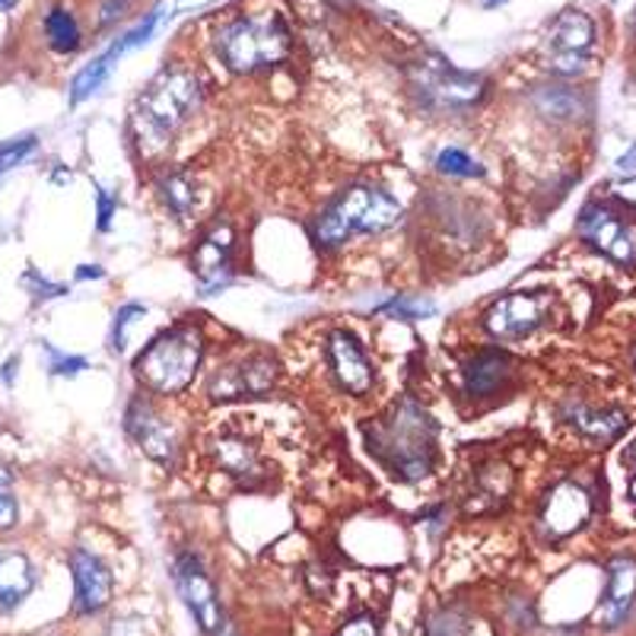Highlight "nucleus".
<instances>
[{"mask_svg":"<svg viewBox=\"0 0 636 636\" xmlns=\"http://www.w3.org/2000/svg\"><path fill=\"white\" fill-rule=\"evenodd\" d=\"M204 89L195 70L166 67L160 77L138 96L134 106V138L144 156H160L173 146L175 134L188 124V118L201 109Z\"/></svg>","mask_w":636,"mask_h":636,"instance_id":"f257e3e1","label":"nucleus"},{"mask_svg":"<svg viewBox=\"0 0 636 636\" xmlns=\"http://www.w3.org/2000/svg\"><path fill=\"white\" fill-rule=\"evenodd\" d=\"M370 452L402 481H424L434 471L436 424L417 402H398L385 420L366 427Z\"/></svg>","mask_w":636,"mask_h":636,"instance_id":"f03ea898","label":"nucleus"},{"mask_svg":"<svg viewBox=\"0 0 636 636\" xmlns=\"http://www.w3.org/2000/svg\"><path fill=\"white\" fill-rule=\"evenodd\" d=\"M217 58L230 67L232 74H261L284 64L293 52V35L287 20L274 10L239 13L227 20L217 35Z\"/></svg>","mask_w":636,"mask_h":636,"instance_id":"7ed1b4c3","label":"nucleus"},{"mask_svg":"<svg viewBox=\"0 0 636 636\" xmlns=\"http://www.w3.org/2000/svg\"><path fill=\"white\" fill-rule=\"evenodd\" d=\"M398 217H402V204L392 195L370 185H353L321 210V217L316 220V242L325 249H338L350 235H373L395 227Z\"/></svg>","mask_w":636,"mask_h":636,"instance_id":"20e7f679","label":"nucleus"},{"mask_svg":"<svg viewBox=\"0 0 636 636\" xmlns=\"http://www.w3.org/2000/svg\"><path fill=\"white\" fill-rule=\"evenodd\" d=\"M204 335L198 325L185 321L173 325L160 338L150 341V348L138 357L134 370L150 392L156 395H178L191 385V379L201 366Z\"/></svg>","mask_w":636,"mask_h":636,"instance_id":"39448f33","label":"nucleus"},{"mask_svg":"<svg viewBox=\"0 0 636 636\" xmlns=\"http://www.w3.org/2000/svg\"><path fill=\"white\" fill-rule=\"evenodd\" d=\"M410 87L424 99L427 109L436 112H462L484 99L487 84L474 74H464L446 58L430 55L410 70Z\"/></svg>","mask_w":636,"mask_h":636,"instance_id":"423d86ee","label":"nucleus"},{"mask_svg":"<svg viewBox=\"0 0 636 636\" xmlns=\"http://www.w3.org/2000/svg\"><path fill=\"white\" fill-rule=\"evenodd\" d=\"M595 45V23L582 10H563L545 35V58L560 77H577L589 67V52Z\"/></svg>","mask_w":636,"mask_h":636,"instance_id":"0eeeda50","label":"nucleus"},{"mask_svg":"<svg viewBox=\"0 0 636 636\" xmlns=\"http://www.w3.org/2000/svg\"><path fill=\"white\" fill-rule=\"evenodd\" d=\"M550 306H553L550 293L516 289V293H506L503 299H496L487 309L484 328L496 341H522L548 321Z\"/></svg>","mask_w":636,"mask_h":636,"instance_id":"6e6552de","label":"nucleus"},{"mask_svg":"<svg viewBox=\"0 0 636 636\" xmlns=\"http://www.w3.org/2000/svg\"><path fill=\"white\" fill-rule=\"evenodd\" d=\"M277 382V363L271 353H249L232 363H223L213 370L207 382V395L217 402H232V398H259L271 392Z\"/></svg>","mask_w":636,"mask_h":636,"instance_id":"1a4fd4ad","label":"nucleus"},{"mask_svg":"<svg viewBox=\"0 0 636 636\" xmlns=\"http://www.w3.org/2000/svg\"><path fill=\"white\" fill-rule=\"evenodd\" d=\"M579 232L589 245H595L611 261L636 264V230L630 223H624L614 210H607L602 204L582 207Z\"/></svg>","mask_w":636,"mask_h":636,"instance_id":"9d476101","label":"nucleus"},{"mask_svg":"<svg viewBox=\"0 0 636 636\" xmlns=\"http://www.w3.org/2000/svg\"><path fill=\"white\" fill-rule=\"evenodd\" d=\"M175 585L185 599V605L191 611V617L198 621L204 634H217L220 624H223V614H220V599H217V589L210 577L204 573L201 560L195 553H178L175 560Z\"/></svg>","mask_w":636,"mask_h":636,"instance_id":"9b49d317","label":"nucleus"},{"mask_svg":"<svg viewBox=\"0 0 636 636\" xmlns=\"http://www.w3.org/2000/svg\"><path fill=\"white\" fill-rule=\"evenodd\" d=\"M124 427L128 434L134 436V442L144 449L153 462L160 464H175L178 456V442H175L173 424L156 410V405L150 398H134L128 407V417H124Z\"/></svg>","mask_w":636,"mask_h":636,"instance_id":"f8f14e48","label":"nucleus"},{"mask_svg":"<svg viewBox=\"0 0 636 636\" xmlns=\"http://www.w3.org/2000/svg\"><path fill=\"white\" fill-rule=\"evenodd\" d=\"M325 353H328V366L338 379V385L350 392V395H366L373 388V363L366 357L363 344L350 335V331H331L328 335V344H325Z\"/></svg>","mask_w":636,"mask_h":636,"instance_id":"ddd939ff","label":"nucleus"},{"mask_svg":"<svg viewBox=\"0 0 636 636\" xmlns=\"http://www.w3.org/2000/svg\"><path fill=\"white\" fill-rule=\"evenodd\" d=\"M589 513H592L589 491L577 481H560L541 506V528L548 538H567L589 522Z\"/></svg>","mask_w":636,"mask_h":636,"instance_id":"4468645a","label":"nucleus"},{"mask_svg":"<svg viewBox=\"0 0 636 636\" xmlns=\"http://www.w3.org/2000/svg\"><path fill=\"white\" fill-rule=\"evenodd\" d=\"M232 245H235V232L230 223H213L204 232L201 242L191 252V271L198 274L204 289L223 287L232 274Z\"/></svg>","mask_w":636,"mask_h":636,"instance_id":"2eb2a0df","label":"nucleus"},{"mask_svg":"<svg viewBox=\"0 0 636 636\" xmlns=\"http://www.w3.org/2000/svg\"><path fill=\"white\" fill-rule=\"evenodd\" d=\"M70 573L77 592V614H99L112 602V573L96 553L84 548L70 550Z\"/></svg>","mask_w":636,"mask_h":636,"instance_id":"dca6fc26","label":"nucleus"},{"mask_svg":"<svg viewBox=\"0 0 636 636\" xmlns=\"http://www.w3.org/2000/svg\"><path fill=\"white\" fill-rule=\"evenodd\" d=\"M636 605V560L634 557H614L607 563V589L602 607H599V624L605 630H617L627 624L630 611Z\"/></svg>","mask_w":636,"mask_h":636,"instance_id":"f3484780","label":"nucleus"},{"mask_svg":"<svg viewBox=\"0 0 636 636\" xmlns=\"http://www.w3.org/2000/svg\"><path fill=\"white\" fill-rule=\"evenodd\" d=\"M213 462L245 487H259L264 481V464L259 459V449L242 436H220L213 442Z\"/></svg>","mask_w":636,"mask_h":636,"instance_id":"a211bd4d","label":"nucleus"},{"mask_svg":"<svg viewBox=\"0 0 636 636\" xmlns=\"http://www.w3.org/2000/svg\"><path fill=\"white\" fill-rule=\"evenodd\" d=\"M513 376V363L503 350H478L468 363H464V388L474 398H491L496 395L506 379Z\"/></svg>","mask_w":636,"mask_h":636,"instance_id":"6ab92c4d","label":"nucleus"},{"mask_svg":"<svg viewBox=\"0 0 636 636\" xmlns=\"http://www.w3.org/2000/svg\"><path fill=\"white\" fill-rule=\"evenodd\" d=\"M570 424H573L589 442L605 446V442H614L617 436L624 434L630 420H627V414L617 410V407L573 405L570 407Z\"/></svg>","mask_w":636,"mask_h":636,"instance_id":"aec40b11","label":"nucleus"},{"mask_svg":"<svg viewBox=\"0 0 636 636\" xmlns=\"http://www.w3.org/2000/svg\"><path fill=\"white\" fill-rule=\"evenodd\" d=\"M35 589V570H32L30 557L7 550L0 553V611H13L23 605V599Z\"/></svg>","mask_w":636,"mask_h":636,"instance_id":"412c9836","label":"nucleus"},{"mask_svg":"<svg viewBox=\"0 0 636 636\" xmlns=\"http://www.w3.org/2000/svg\"><path fill=\"white\" fill-rule=\"evenodd\" d=\"M531 106L538 109V116L550 118V121H573L582 116V96L570 87L535 89Z\"/></svg>","mask_w":636,"mask_h":636,"instance_id":"4be33fe9","label":"nucleus"},{"mask_svg":"<svg viewBox=\"0 0 636 636\" xmlns=\"http://www.w3.org/2000/svg\"><path fill=\"white\" fill-rule=\"evenodd\" d=\"M160 198L166 204V210H173L175 217H188L195 210L198 201V191H195V182L188 173H166L156 185Z\"/></svg>","mask_w":636,"mask_h":636,"instance_id":"5701e85b","label":"nucleus"},{"mask_svg":"<svg viewBox=\"0 0 636 636\" xmlns=\"http://www.w3.org/2000/svg\"><path fill=\"white\" fill-rule=\"evenodd\" d=\"M45 35H48V45L58 52V55H70L80 48V26L74 20L70 10L64 7H52L48 17H45Z\"/></svg>","mask_w":636,"mask_h":636,"instance_id":"b1692460","label":"nucleus"},{"mask_svg":"<svg viewBox=\"0 0 636 636\" xmlns=\"http://www.w3.org/2000/svg\"><path fill=\"white\" fill-rule=\"evenodd\" d=\"M112 67H116V58H112L109 52H106V55H99V58L92 61L89 67H84V70L74 77V87H70V102H84V99H89L96 89L109 80Z\"/></svg>","mask_w":636,"mask_h":636,"instance_id":"393cba45","label":"nucleus"},{"mask_svg":"<svg viewBox=\"0 0 636 636\" xmlns=\"http://www.w3.org/2000/svg\"><path fill=\"white\" fill-rule=\"evenodd\" d=\"M436 169L442 175H449V178H474V175H484L481 163L471 160L459 146H442V150L436 153Z\"/></svg>","mask_w":636,"mask_h":636,"instance_id":"a878e982","label":"nucleus"},{"mask_svg":"<svg viewBox=\"0 0 636 636\" xmlns=\"http://www.w3.org/2000/svg\"><path fill=\"white\" fill-rule=\"evenodd\" d=\"M468 614L462 607L446 605L427 617V636H468Z\"/></svg>","mask_w":636,"mask_h":636,"instance_id":"bb28decb","label":"nucleus"},{"mask_svg":"<svg viewBox=\"0 0 636 636\" xmlns=\"http://www.w3.org/2000/svg\"><path fill=\"white\" fill-rule=\"evenodd\" d=\"M156 23H160V10H153L150 17H146L144 23H138L131 32H124L121 39H118L116 45L109 48V55L112 58H121L124 52H131V48H138V45H144V42H150V35L156 32Z\"/></svg>","mask_w":636,"mask_h":636,"instance_id":"cd10ccee","label":"nucleus"},{"mask_svg":"<svg viewBox=\"0 0 636 636\" xmlns=\"http://www.w3.org/2000/svg\"><path fill=\"white\" fill-rule=\"evenodd\" d=\"M35 150H39V141H35V138H20V141L0 144V175L13 173L17 166H23Z\"/></svg>","mask_w":636,"mask_h":636,"instance_id":"c85d7f7f","label":"nucleus"},{"mask_svg":"<svg viewBox=\"0 0 636 636\" xmlns=\"http://www.w3.org/2000/svg\"><path fill=\"white\" fill-rule=\"evenodd\" d=\"M17 519H20V506H17V496H13V478L0 464V531L13 528Z\"/></svg>","mask_w":636,"mask_h":636,"instance_id":"c756f323","label":"nucleus"},{"mask_svg":"<svg viewBox=\"0 0 636 636\" xmlns=\"http://www.w3.org/2000/svg\"><path fill=\"white\" fill-rule=\"evenodd\" d=\"M146 309L141 306V303H128V306H121L116 316V331H112V348L121 353L124 350V344H128V328L138 321V316H144Z\"/></svg>","mask_w":636,"mask_h":636,"instance_id":"7c9ffc66","label":"nucleus"},{"mask_svg":"<svg viewBox=\"0 0 636 636\" xmlns=\"http://www.w3.org/2000/svg\"><path fill=\"white\" fill-rule=\"evenodd\" d=\"M335 636H379V617L363 611V614H353L350 621L341 624V630Z\"/></svg>","mask_w":636,"mask_h":636,"instance_id":"2f4dec72","label":"nucleus"},{"mask_svg":"<svg viewBox=\"0 0 636 636\" xmlns=\"http://www.w3.org/2000/svg\"><path fill=\"white\" fill-rule=\"evenodd\" d=\"M48 353H52V373H55V376H77L80 370L89 366L84 357H64V353L52 348H48Z\"/></svg>","mask_w":636,"mask_h":636,"instance_id":"473e14b6","label":"nucleus"},{"mask_svg":"<svg viewBox=\"0 0 636 636\" xmlns=\"http://www.w3.org/2000/svg\"><path fill=\"white\" fill-rule=\"evenodd\" d=\"M392 316H402V318H424L434 312V303H424V299H417V303H407V299H392L388 306H385Z\"/></svg>","mask_w":636,"mask_h":636,"instance_id":"72a5a7b5","label":"nucleus"},{"mask_svg":"<svg viewBox=\"0 0 636 636\" xmlns=\"http://www.w3.org/2000/svg\"><path fill=\"white\" fill-rule=\"evenodd\" d=\"M109 636H150L144 617H118L109 627Z\"/></svg>","mask_w":636,"mask_h":636,"instance_id":"f704fd0d","label":"nucleus"},{"mask_svg":"<svg viewBox=\"0 0 636 636\" xmlns=\"http://www.w3.org/2000/svg\"><path fill=\"white\" fill-rule=\"evenodd\" d=\"M26 284H30L32 293H35V296H42V299H48V296H64V293H67V289L58 287V284H48L45 277H39L35 271L26 274Z\"/></svg>","mask_w":636,"mask_h":636,"instance_id":"c9c22d12","label":"nucleus"},{"mask_svg":"<svg viewBox=\"0 0 636 636\" xmlns=\"http://www.w3.org/2000/svg\"><path fill=\"white\" fill-rule=\"evenodd\" d=\"M96 201H99V230H109V223H112V213H116L118 201H116V198H109V195H106L102 188H99Z\"/></svg>","mask_w":636,"mask_h":636,"instance_id":"e433bc0d","label":"nucleus"},{"mask_svg":"<svg viewBox=\"0 0 636 636\" xmlns=\"http://www.w3.org/2000/svg\"><path fill=\"white\" fill-rule=\"evenodd\" d=\"M611 191H614V198H621L624 204H630V207H636V178H624V182H614V185H611Z\"/></svg>","mask_w":636,"mask_h":636,"instance_id":"4c0bfd02","label":"nucleus"},{"mask_svg":"<svg viewBox=\"0 0 636 636\" xmlns=\"http://www.w3.org/2000/svg\"><path fill=\"white\" fill-rule=\"evenodd\" d=\"M617 166H621V169H636V144L617 160Z\"/></svg>","mask_w":636,"mask_h":636,"instance_id":"58836bf2","label":"nucleus"},{"mask_svg":"<svg viewBox=\"0 0 636 636\" xmlns=\"http://www.w3.org/2000/svg\"><path fill=\"white\" fill-rule=\"evenodd\" d=\"M77 277H80V281H87V277H102V271H99L96 264H92V267H89V264H84V267L77 271Z\"/></svg>","mask_w":636,"mask_h":636,"instance_id":"ea45409f","label":"nucleus"},{"mask_svg":"<svg viewBox=\"0 0 636 636\" xmlns=\"http://www.w3.org/2000/svg\"><path fill=\"white\" fill-rule=\"evenodd\" d=\"M17 363H20V360H17V357H13V360H10V363H7V366H3V382H7V385H10V382H13V370H17Z\"/></svg>","mask_w":636,"mask_h":636,"instance_id":"a19ab883","label":"nucleus"},{"mask_svg":"<svg viewBox=\"0 0 636 636\" xmlns=\"http://www.w3.org/2000/svg\"><path fill=\"white\" fill-rule=\"evenodd\" d=\"M624 462L630 464V468H634V471H636V439H634V442H630V446H627V452H624Z\"/></svg>","mask_w":636,"mask_h":636,"instance_id":"79ce46f5","label":"nucleus"},{"mask_svg":"<svg viewBox=\"0 0 636 636\" xmlns=\"http://www.w3.org/2000/svg\"><path fill=\"white\" fill-rule=\"evenodd\" d=\"M627 493H630V500L636 503V471L630 474V481H627Z\"/></svg>","mask_w":636,"mask_h":636,"instance_id":"37998d69","label":"nucleus"},{"mask_svg":"<svg viewBox=\"0 0 636 636\" xmlns=\"http://www.w3.org/2000/svg\"><path fill=\"white\" fill-rule=\"evenodd\" d=\"M17 7V0H0V10H13Z\"/></svg>","mask_w":636,"mask_h":636,"instance_id":"c03bdc74","label":"nucleus"},{"mask_svg":"<svg viewBox=\"0 0 636 636\" xmlns=\"http://www.w3.org/2000/svg\"><path fill=\"white\" fill-rule=\"evenodd\" d=\"M487 7H500V3H506V0H484Z\"/></svg>","mask_w":636,"mask_h":636,"instance_id":"a18cd8bd","label":"nucleus"}]
</instances>
